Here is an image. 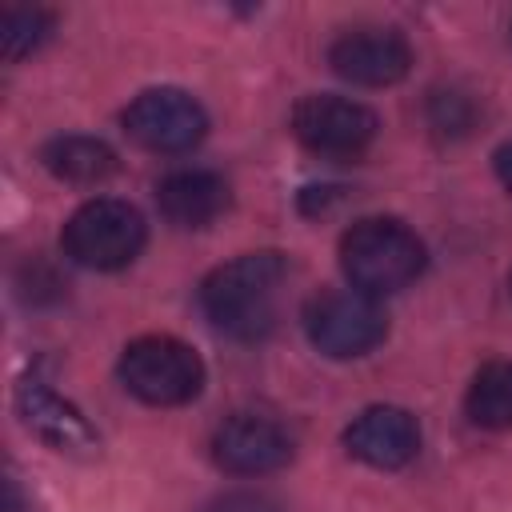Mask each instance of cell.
I'll use <instances>...</instances> for the list:
<instances>
[{"instance_id": "obj_1", "label": "cell", "mask_w": 512, "mask_h": 512, "mask_svg": "<svg viewBox=\"0 0 512 512\" xmlns=\"http://www.w3.org/2000/svg\"><path fill=\"white\" fill-rule=\"evenodd\" d=\"M288 280V260L272 248L244 252L212 268L200 284V308L216 332L232 340H260L276 324V300Z\"/></svg>"}, {"instance_id": "obj_2", "label": "cell", "mask_w": 512, "mask_h": 512, "mask_svg": "<svg viewBox=\"0 0 512 512\" xmlns=\"http://www.w3.org/2000/svg\"><path fill=\"white\" fill-rule=\"evenodd\" d=\"M424 240L396 216H364L340 236V268L352 288L388 296L424 272Z\"/></svg>"}, {"instance_id": "obj_3", "label": "cell", "mask_w": 512, "mask_h": 512, "mask_svg": "<svg viewBox=\"0 0 512 512\" xmlns=\"http://www.w3.org/2000/svg\"><path fill=\"white\" fill-rule=\"evenodd\" d=\"M120 384L152 404V408H176V404H188L200 396L204 388V360L192 344L176 340V336H164V332H152V336H136L124 344L120 352Z\"/></svg>"}, {"instance_id": "obj_4", "label": "cell", "mask_w": 512, "mask_h": 512, "mask_svg": "<svg viewBox=\"0 0 512 512\" xmlns=\"http://www.w3.org/2000/svg\"><path fill=\"white\" fill-rule=\"evenodd\" d=\"M144 240H148V224H144L140 208L128 200H116V196H96V200L80 204L60 232L64 256L92 272L128 268L140 256Z\"/></svg>"}, {"instance_id": "obj_5", "label": "cell", "mask_w": 512, "mask_h": 512, "mask_svg": "<svg viewBox=\"0 0 512 512\" xmlns=\"http://www.w3.org/2000/svg\"><path fill=\"white\" fill-rule=\"evenodd\" d=\"M304 332L316 352L332 360H356L388 336V312L360 288H324L304 304Z\"/></svg>"}, {"instance_id": "obj_6", "label": "cell", "mask_w": 512, "mask_h": 512, "mask_svg": "<svg viewBox=\"0 0 512 512\" xmlns=\"http://www.w3.org/2000/svg\"><path fill=\"white\" fill-rule=\"evenodd\" d=\"M376 128L380 120L368 104L336 96V92H312L292 108V136L308 152L332 156V160L360 156L376 140Z\"/></svg>"}, {"instance_id": "obj_7", "label": "cell", "mask_w": 512, "mask_h": 512, "mask_svg": "<svg viewBox=\"0 0 512 512\" xmlns=\"http://www.w3.org/2000/svg\"><path fill=\"white\" fill-rule=\"evenodd\" d=\"M124 132L148 152H188L208 132V112L184 88H148L124 108Z\"/></svg>"}, {"instance_id": "obj_8", "label": "cell", "mask_w": 512, "mask_h": 512, "mask_svg": "<svg viewBox=\"0 0 512 512\" xmlns=\"http://www.w3.org/2000/svg\"><path fill=\"white\" fill-rule=\"evenodd\" d=\"M292 432L268 412H232L212 432V460L232 476H264L292 460Z\"/></svg>"}, {"instance_id": "obj_9", "label": "cell", "mask_w": 512, "mask_h": 512, "mask_svg": "<svg viewBox=\"0 0 512 512\" xmlns=\"http://www.w3.org/2000/svg\"><path fill=\"white\" fill-rule=\"evenodd\" d=\"M328 64L340 80H348L356 88H388V84H400L408 76L412 48L396 28L356 24L332 40Z\"/></svg>"}, {"instance_id": "obj_10", "label": "cell", "mask_w": 512, "mask_h": 512, "mask_svg": "<svg viewBox=\"0 0 512 512\" xmlns=\"http://www.w3.org/2000/svg\"><path fill=\"white\" fill-rule=\"evenodd\" d=\"M16 412H20L24 428L36 432V436H40L48 448H56V452L92 456V452L100 448V440H96L92 424L80 416V408L68 404V400H60V396L52 392V384H48L36 368H32L28 376H20V384H16Z\"/></svg>"}, {"instance_id": "obj_11", "label": "cell", "mask_w": 512, "mask_h": 512, "mask_svg": "<svg viewBox=\"0 0 512 512\" xmlns=\"http://www.w3.org/2000/svg\"><path fill=\"white\" fill-rule=\"evenodd\" d=\"M344 448L368 468H404L420 452V424L408 408L372 404L344 428Z\"/></svg>"}, {"instance_id": "obj_12", "label": "cell", "mask_w": 512, "mask_h": 512, "mask_svg": "<svg viewBox=\"0 0 512 512\" xmlns=\"http://www.w3.org/2000/svg\"><path fill=\"white\" fill-rule=\"evenodd\" d=\"M228 184L208 168H180L156 184V208L176 228H208L228 212Z\"/></svg>"}, {"instance_id": "obj_13", "label": "cell", "mask_w": 512, "mask_h": 512, "mask_svg": "<svg viewBox=\"0 0 512 512\" xmlns=\"http://www.w3.org/2000/svg\"><path fill=\"white\" fill-rule=\"evenodd\" d=\"M40 160H44V168H48L56 180L80 184V188L104 184V180L116 176V168H120L112 144H104V140H96V136H56V140H48V144L40 148Z\"/></svg>"}, {"instance_id": "obj_14", "label": "cell", "mask_w": 512, "mask_h": 512, "mask_svg": "<svg viewBox=\"0 0 512 512\" xmlns=\"http://www.w3.org/2000/svg\"><path fill=\"white\" fill-rule=\"evenodd\" d=\"M464 412L480 428H492V432L512 428V360H492L472 376Z\"/></svg>"}, {"instance_id": "obj_15", "label": "cell", "mask_w": 512, "mask_h": 512, "mask_svg": "<svg viewBox=\"0 0 512 512\" xmlns=\"http://www.w3.org/2000/svg\"><path fill=\"white\" fill-rule=\"evenodd\" d=\"M56 28V16L48 8H4L0 16V52L4 60H20L36 52Z\"/></svg>"}, {"instance_id": "obj_16", "label": "cell", "mask_w": 512, "mask_h": 512, "mask_svg": "<svg viewBox=\"0 0 512 512\" xmlns=\"http://www.w3.org/2000/svg\"><path fill=\"white\" fill-rule=\"evenodd\" d=\"M432 124L440 132H468L472 124V104L460 92H436L432 96Z\"/></svg>"}, {"instance_id": "obj_17", "label": "cell", "mask_w": 512, "mask_h": 512, "mask_svg": "<svg viewBox=\"0 0 512 512\" xmlns=\"http://www.w3.org/2000/svg\"><path fill=\"white\" fill-rule=\"evenodd\" d=\"M204 512H280L264 492H248V488H240V492H220L216 500H208L204 504Z\"/></svg>"}, {"instance_id": "obj_18", "label": "cell", "mask_w": 512, "mask_h": 512, "mask_svg": "<svg viewBox=\"0 0 512 512\" xmlns=\"http://www.w3.org/2000/svg\"><path fill=\"white\" fill-rule=\"evenodd\" d=\"M492 164H496V176H500V184H504V188L512 192V140L496 148V156H492Z\"/></svg>"}]
</instances>
